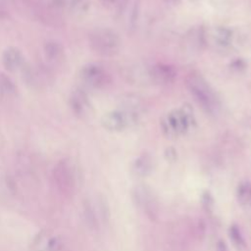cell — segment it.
Listing matches in <instances>:
<instances>
[{
	"mask_svg": "<svg viewBox=\"0 0 251 251\" xmlns=\"http://www.w3.org/2000/svg\"><path fill=\"white\" fill-rule=\"evenodd\" d=\"M149 79L159 85H169L173 83L176 77V71L168 64H155L148 70Z\"/></svg>",
	"mask_w": 251,
	"mask_h": 251,
	"instance_id": "cell-7",
	"label": "cell"
},
{
	"mask_svg": "<svg viewBox=\"0 0 251 251\" xmlns=\"http://www.w3.org/2000/svg\"><path fill=\"white\" fill-rule=\"evenodd\" d=\"M185 83L195 101L206 113L215 115L219 112L220 101L213 88L200 74L195 72L188 74Z\"/></svg>",
	"mask_w": 251,
	"mask_h": 251,
	"instance_id": "cell-1",
	"label": "cell"
},
{
	"mask_svg": "<svg viewBox=\"0 0 251 251\" xmlns=\"http://www.w3.org/2000/svg\"><path fill=\"white\" fill-rule=\"evenodd\" d=\"M138 120V115L133 113L121 111H111L106 113L101 119L102 126L113 132H118L126 129L127 126L135 125Z\"/></svg>",
	"mask_w": 251,
	"mask_h": 251,
	"instance_id": "cell-4",
	"label": "cell"
},
{
	"mask_svg": "<svg viewBox=\"0 0 251 251\" xmlns=\"http://www.w3.org/2000/svg\"><path fill=\"white\" fill-rule=\"evenodd\" d=\"M17 87L10 76L4 73H0V96L11 97L16 94Z\"/></svg>",
	"mask_w": 251,
	"mask_h": 251,
	"instance_id": "cell-16",
	"label": "cell"
},
{
	"mask_svg": "<svg viewBox=\"0 0 251 251\" xmlns=\"http://www.w3.org/2000/svg\"><path fill=\"white\" fill-rule=\"evenodd\" d=\"M165 157L170 162L176 161V150L174 148H172V147L167 148L166 151H165Z\"/></svg>",
	"mask_w": 251,
	"mask_h": 251,
	"instance_id": "cell-23",
	"label": "cell"
},
{
	"mask_svg": "<svg viewBox=\"0 0 251 251\" xmlns=\"http://www.w3.org/2000/svg\"><path fill=\"white\" fill-rule=\"evenodd\" d=\"M44 55L48 62L57 64L62 62L65 52L63 46L59 42L55 40H50L44 45Z\"/></svg>",
	"mask_w": 251,
	"mask_h": 251,
	"instance_id": "cell-12",
	"label": "cell"
},
{
	"mask_svg": "<svg viewBox=\"0 0 251 251\" xmlns=\"http://www.w3.org/2000/svg\"><path fill=\"white\" fill-rule=\"evenodd\" d=\"M230 69H232L233 71L235 72H241L243 71L245 68H246V63L243 59H240V58H237L235 60H233L231 63H230Z\"/></svg>",
	"mask_w": 251,
	"mask_h": 251,
	"instance_id": "cell-22",
	"label": "cell"
},
{
	"mask_svg": "<svg viewBox=\"0 0 251 251\" xmlns=\"http://www.w3.org/2000/svg\"><path fill=\"white\" fill-rule=\"evenodd\" d=\"M193 1H199V0H193Z\"/></svg>",
	"mask_w": 251,
	"mask_h": 251,
	"instance_id": "cell-29",
	"label": "cell"
},
{
	"mask_svg": "<svg viewBox=\"0 0 251 251\" xmlns=\"http://www.w3.org/2000/svg\"><path fill=\"white\" fill-rule=\"evenodd\" d=\"M81 80L89 87L102 88L109 82V75L106 70L98 64H87L80 70Z\"/></svg>",
	"mask_w": 251,
	"mask_h": 251,
	"instance_id": "cell-5",
	"label": "cell"
},
{
	"mask_svg": "<svg viewBox=\"0 0 251 251\" xmlns=\"http://www.w3.org/2000/svg\"><path fill=\"white\" fill-rule=\"evenodd\" d=\"M2 63L9 72H15L24 64V56L17 47H8L2 54Z\"/></svg>",
	"mask_w": 251,
	"mask_h": 251,
	"instance_id": "cell-9",
	"label": "cell"
},
{
	"mask_svg": "<svg viewBox=\"0 0 251 251\" xmlns=\"http://www.w3.org/2000/svg\"><path fill=\"white\" fill-rule=\"evenodd\" d=\"M90 48L101 56H114L121 47L119 34L113 29L99 27L92 30L88 36Z\"/></svg>",
	"mask_w": 251,
	"mask_h": 251,
	"instance_id": "cell-2",
	"label": "cell"
},
{
	"mask_svg": "<svg viewBox=\"0 0 251 251\" xmlns=\"http://www.w3.org/2000/svg\"><path fill=\"white\" fill-rule=\"evenodd\" d=\"M228 236L229 239L231 241V243L233 244V246L238 250V251H242L245 249L246 247V243L244 240V237L241 233V230L239 229V227L236 225H231L228 228Z\"/></svg>",
	"mask_w": 251,
	"mask_h": 251,
	"instance_id": "cell-17",
	"label": "cell"
},
{
	"mask_svg": "<svg viewBox=\"0 0 251 251\" xmlns=\"http://www.w3.org/2000/svg\"><path fill=\"white\" fill-rule=\"evenodd\" d=\"M161 128H162L163 133L165 134V136H167L168 138H171V139H172V138H175V137L177 136L176 132L175 129L173 128L172 125L170 124L169 119H168L167 116H165V117H163V118L161 119Z\"/></svg>",
	"mask_w": 251,
	"mask_h": 251,
	"instance_id": "cell-20",
	"label": "cell"
},
{
	"mask_svg": "<svg viewBox=\"0 0 251 251\" xmlns=\"http://www.w3.org/2000/svg\"><path fill=\"white\" fill-rule=\"evenodd\" d=\"M170 124L177 135L185 133L189 129V125L180 109H175L167 115Z\"/></svg>",
	"mask_w": 251,
	"mask_h": 251,
	"instance_id": "cell-11",
	"label": "cell"
},
{
	"mask_svg": "<svg viewBox=\"0 0 251 251\" xmlns=\"http://www.w3.org/2000/svg\"><path fill=\"white\" fill-rule=\"evenodd\" d=\"M236 199L238 204L243 208L251 207V182L248 180L241 181L236 188Z\"/></svg>",
	"mask_w": 251,
	"mask_h": 251,
	"instance_id": "cell-14",
	"label": "cell"
},
{
	"mask_svg": "<svg viewBox=\"0 0 251 251\" xmlns=\"http://www.w3.org/2000/svg\"><path fill=\"white\" fill-rule=\"evenodd\" d=\"M118 0H101V2H103L106 5H110V4H114L116 3Z\"/></svg>",
	"mask_w": 251,
	"mask_h": 251,
	"instance_id": "cell-27",
	"label": "cell"
},
{
	"mask_svg": "<svg viewBox=\"0 0 251 251\" xmlns=\"http://www.w3.org/2000/svg\"><path fill=\"white\" fill-rule=\"evenodd\" d=\"M90 0H71L69 3V11L75 17H80L87 13L90 8Z\"/></svg>",
	"mask_w": 251,
	"mask_h": 251,
	"instance_id": "cell-18",
	"label": "cell"
},
{
	"mask_svg": "<svg viewBox=\"0 0 251 251\" xmlns=\"http://www.w3.org/2000/svg\"><path fill=\"white\" fill-rule=\"evenodd\" d=\"M53 178L57 189L62 194H71L76 184V171L70 160L57 163L53 170Z\"/></svg>",
	"mask_w": 251,
	"mask_h": 251,
	"instance_id": "cell-3",
	"label": "cell"
},
{
	"mask_svg": "<svg viewBox=\"0 0 251 251\" xmlns=\"http://www.w3.org/2000/svg\"><path fill=\"white\" fill-rule=\"evenodd\" d=\"M167 3H169V4H173V5H175V4H177L180 0H165Z\"/></svg>",
	"mask_w": 251,
	"mask_h": 251,
	"instance_id": "cell-28",
	"label": "cell"
},
{
	"mask_svg": "<svg viewBox=\"0 0 251 251\" xmlns=\"http://www.w3.org/2000/svg\"><path fill=\"white\" fill-rule=\"evenodd\" d=\"M152 160L147 155H141L135 159L132 165L133 173L138 176H146L152 171Z\"/></svg>",
	"mask_w": 251,
	"mask_h": 251,
	"instance_id": "cell-15",
	"label": "cell"
},
{
	"mask_svg": "<svg viewBox=\"0 0 251 251\" xmlns=\"http://www.w3.org/2000/svg\"><path fill=\"white\" fill-rule=\"evenodd\" d=\"M138 14V5L135 0H127L121 9V17L123 23L127 28L134 26Z\"/></svg>",
	"mask_w": 251,
	"mask_h": 251,
	"instance_id": "cell-10",
	"label": "cell"
},
{
	"mask_svg": "<svg viewBox=\"0 0 251 251\" xmlns=\"http://www.w3.org/2000/svg\"><path fill=\"white\" fill-rule=\"evenodd\" d=\"M53 1H54V3L57 4V5H63V4L67 3V2H70L71 0H53Z\"/></svg>",
	"mask_w": 251,
	"mask_h": 251,
	"instance_id": "cell-26",
	"label": "cell"
},
{
	"mask_svg": "<svg viewBox=\"0 0 251 251\" xmlns=\"http://www.w3.org/2000/svg\"><path fill=\"white\" fill-rule=\"evenodd\" d=\"M70 107L73 113L80 118H87L91 112V103L87 94L82 89H75L70 95Z\"/></svg>",
	"mask_w": 251,
	"mask_h": 251,
	"instance_id": "cell-8",
	"label": "cell"
},
{
	"mask_svg": "<svg viewBox=\"0 0 251 251\" xmlns=\"http://www.w3.org/2000/svg\"><path fill=\"white\" fill-rule=\"evenodd\" d=\"M190 43L197 48H201L204 44V32L202 28H194L191 30V34L189 35Z\"/></svg>",
	"mask_w": 251,
	"mask_h": 251,
	"instance_id": "cell-19",
	"label": "cell"
},
{
	"mask_svg": "<svg viewBox=\"0 0 251 251\" xmlns=\"http://www.w3.org/2000/svg\"><path fill=\"white\" fill-rule=\"evenodd\" d=\"M216 251H228V248H227L226 242L223 240H219L217 243V246H216Z\"/></svg>",
	"mask_w": 251,
	"mask_h": 251,
	"instance_id": "cell-24",
	"label": "cell"
},
{
	"mask_svg": "<svg viewBox=\"0 0 251 251\" xmlns=\"http://www.w3.org/2000/svg\"><path fill=\"white\" fill-rule=\"evenodd\" d=\"M212 35L214 42L218 47L227 48L232 42L233 31L226 26H217Z\"/></svg>",
	"mask_w": 251,
	"mask_h": 251,
	"instance_id": "cell-13",
	"label": "cell"
},
{
	"mask_svg": "<svg viewBox=\"0 0 251 251\" xmlns=\"http://www.w3.org/2000/svg\"><path fill=\"white\" fill-rule=\"evenodd\" d=\"M181 112L183 113L184 117L186 118L189 126H193L195 125V117H194V113H193V109L190 106V104L188 103H184L182 105V107L180 108Z\"/></svg>",
	"mask_w": 251,
	"mask_h": 251,
	"instance_id": "cell-21",
	"label": "cell"
},
{
	"mask_svg": "<svg viewBox=\"0 0 251 251\" xmlns=\"http://www.w3.org/2000/svg\"><path fill=\"white\" fill-rule=\"evenodd\" d=\"M213 4L215 5H224V4H226L228 2V0H212Z\"/></svg>",
	"mask_w": 251,
	"mask_h": 251,
	"instance_id": "cell-25",
	"label": "cell"
},
{
	"mask_svg": "<svg viewBox=\"0 0 251 251\" xmlns=\"http://www.w3.org/2000/svg\"><path fill=\"white\" fill-rule=\"evenodd\" d=\"M84 215L91 227H98L99 224L107 219L108 208L105 201L101 198L88 200L84 204Z\"/></svg>",
	"mask_w": 251,
	"mask_h": 251,
	"instance_id": "cell-6",
	"label": "cell"
}]
</instances>
